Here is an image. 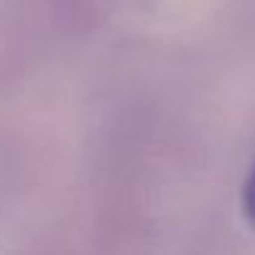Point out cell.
I'll return each mask as SVG.
<instances>
[{
	"mask_svg": "<svg viewBox=\"0 0 255 255\" xmlns=\"http://www.w3.org/2000/svg\"><path fill=\"white\" fill-rule=\"evenodd\" d=\"M241 208H243L246 221L255 228V161L251 164V171H248L243 188H241Z\"/></svg>",
	"mask_w": 255,
	"mask_h": 255,
	"instance_id": "cell-1",
	"label": "cell"
}]
</instances>
